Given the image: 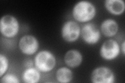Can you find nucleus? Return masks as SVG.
<instances>
[{"label": "nucleus", "mask_w": 125, "mask_h": 83, "mask_svg": "<svg viewBox=\"0 0 125 83\" xmlns=\"http://www.w3.org/2000/svg\"><path fill=\"white\" fill-rule=\"evenodd\" d=\"M96 7L93 3L82 0L77 2L73 5L72 15L77 22L87 23L94 18L96 15Z\"/></svg>", "instance_id": "1"}, {"label": "nucleus", "mask_w": 125, "mask_h": 83, "mask_svg": "<svg viewBox=\"0 0 125 83\" xmlns=\"http://www.w3.org/2000/svg\"><path fill=\"white\" fill-rule=\"evenodd\" d=\"M56 63V58L54 54L46 49L38 51L33 60L34 66L42 73L51 72L55 67Z\"/></svg>", "instance_id": "2"}, {"label": "nucleus", "mask_w": 125, "mask_h": 83, "mask_svg": "<svg viewBox=\"0 0 125 83\" xmlns=\"http://www.w3.org/2000/svg\"><path fill=\"white\" fill-rule=\"evenodd\" d=\"M20 30V23L18 19L11 15H5L0 19V32L7 38L15 37Z\"/></svg>", "instance_id": "3"}, {"label": "nucleus", "mask_w": 125, "mask_h": 83, "mask_svg": "<svg viewBox=\"0 0 125 83\" xmlns=\"http://www.w3.org/2000/svg\"><path fill=\"white\" fill-rule=\"evenodd\" d=\"M120 53V45L118 42L113 38H109L103 42L99 50L100 56L102 59L108 61L115 60Z\"/></svg>", "instance_id": "4"}, {"label": "nucleus", "mask_w": 125, "mask_h": 83, "mask_svg": "<svg viewBox=\"0 0 125 83\" xmlns=\"http://www.w3.org/2000/svg\"><path fill=\"white\" fill-rule=\"evenodd\" d=\"M81 27L74 20H67L62 24L61 35L62 39L68 43L76 42L80 37Z\"/></svg>", "instance_id": "5"}, {"label": "nucleus", "mask_w": 125, "mask_h": 83, "mask_svg": "<svg viewBox=\"0 0 125 83\" xmlns=\"http://www.w3.org/2000/svg\"><path fill=\"white\" fill-rule=\"evenodd\" d=\"M80 37L86 44L94 45L101 39V33L97 27L91 22L84 23L81 28Z\"/></svg>", "instance_id": "6"}, {"label": "nucleus", "mask_w": 125, "mask_h": 83, "mask_svg": "<svg viewBox=\"0 0 125 83\" xmlns=\"http://www.w3.org/2000/svg\"><path fill=\"white\" fill-rule=\"evenodd\" d=\"M18 47L22 54L30 56L38 53L40 47V43L34 35L27 34L19 39Z\"/></svg>", "instance_id": "7"}, {"label": "nucleus", "mask_w": 125, "mask_h": 83, "mask_svg": "<svg viewBox=\"0 0 125 83\" xmlns=\"http://www.w3.org/2000/svg\"><path fill=\"white\" fill-rule=\"evenodd\" d=\"M90 80L93 83H114L116 76L111 69L106 66H100L93 70Z\"/></svg>", "instance_id": "8"}, {"label": "nucleus", "mask_w": 125, "mask_h": 83, "mask_svg": "<svg viewBox=\"0 0 125 83\" xmlns=\"http://www.w3.org/2000/svg\"><path fill=\"white\" fill-rule=\"evenodd\" d=\"M83 55L81 51L76 49L68 50L64 55V61L67 66L70 69L79 67L83 62Z\"/></svg>", "instance_id": "9"}, {"label": "nucleus", "mask_w": 125, "mask_h": 83, "mask_svg": "<svg viewBox=\"0 0 125 83\" xmlns=\"http://www.w3.org/2000/svg\"><path fill=\"white\" fill-rule=\"evenodd\" d=\"M100 30L105 37H114L118 32L119 25L115 19L107 18L101 22Z\"/></svg>", "instance_id": "10"}, {"label": "nucleus", "mask_w": 125, "mask_h": 83, "mask_svg": "<svg viewBox=\"0 0 125 83\" xmlns=\"http://www.w3.org/2000/svg\"><path fill=\"white\" fill-rule=\"evenodd\" d=\"M105 9L111 15L120 16L125 10V3L123 0H106L104 2Z\"/></svg>", "instance_id": "11"}, {"label": "nucleus", "mask_w": 125, "mask_h": 83, "mask_svg": "<svg viewBox=\"0 0 125 83\" xmlns=\"http://www.w3.org/2000/svg\"><path fill=\"white\" fill-rule=\"evenodd\" d=\"M41 73L35 66L26 68L22 74V80L25 83H38L41 80Z\"/></svg>", "instance_id": "12"}, {"label": "nucleus", "mask_w": 125, "mask_h": 83, "mask_svg": "<svg viewBox=\"0 0 125 83\" xmlns=\"http://www.w3.org/2000/svg\"><path fill=\"white\" fill-rule=\"evenodd\" d=\"M55 77L58 83H69L73 80V73L69 67L62 66L57 70Z\"/></svg>", "instance_id": "13"}, {"label": "nucleus", "mask_w": 125, "mask_h": 83, "mask_svg": "<svg viewBox=\"0 0 125 83\" xmlns=\"http://www.w3.org/2000/svg\"><path fill=\"white\" fill-rule=\"evenodd\" d=\"M9 65L10 62L8 58L5 55L0 54V77L7 73Z\"/></svg>", "instance_id": "14"}, {"label": "nucleus", "mask_w": 125, "mask_h": 83, "mask_svg": "<svg viewBox=\"0 0 125 83\" xmlns=\"http://www.w3.org/2000/svg\"><path fill=\"white\" fill-rule=\"evenodd\" d=\"M0 78V82L2 83H19L21 82L16 75L11 73H6Z\"/></svg>", "instance_id": "15"}, {"label": "nucleus", "mask_w": 125, "mask_h": 83, "mask_svg": "<svg viewBox=\"0 0 125 83\" xmlns=\"http://www.w3.org/2000/svg\"><path fill=\"white\" fill-rule=\"evenodd\" d=\"M120 50H121V53H122V54L124 55V56H125V41H124L122 44H121Z\"/></svg>", "instance_id": "16"}]
</instances>
